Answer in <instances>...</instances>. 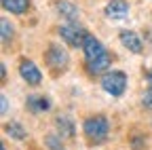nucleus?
<instances>
[{
  "instance_id": "f257e3e1",
  "label": "nucleus",
  "mask_w": 152,
  "mask_h": 150,
  "mask_svg": "<svg viewBox=\"0 0 152 150\" xmlns=\"http://www.w3.org/2000/svg\"><path fill=\"white\" fill-rule=\"evenodd\" d=\"M83 131H85V135H87L91 142H102V140L108 138L110 125H108L106 116H93V119H87V121H85Z\"/></svg>"
},
{
  "instance_id": "f03ea898",
  "label": "nucleus",
  "mask_w": 152,
  "mask_h": 150,
  "mask_svg": "<svg viewBox=\"0 0 152 150\" xmlns=\"http://www.w3.org/2000/svg\"><path fill=\"white\" fill-rule=\"evenodd\" d=\"M102 87L106 93H110V95L118 97L125 93V87H127V76L125 72H108L106 76L102 78Z\"/></svg>"
},
{
  "instance_id": "7ed1b4c3",
  "label": "nucleus",
  "mask_w": 152,
  "mask_h": 150,
  "mask_svg": "<svg viewBox=\"0 0 152 150\" xmlns=\"http://www.w3.org/2000/svg\"><path fill=\"white\" fill-rule=\"evenodd\" d=\"M59 36L66 40V45H70V47H76V49H83V45H85V38H87V32L83 30V28H78V26H74V23H66V26H61L59 30Z\"/></svg>"
},
{
  "instance_id": "20e7f679",
  "label": "nucleus",
  "mask_w": 152,
  "mask_h": 150,
  "mask_svg": "<svg viewBox=\"0 0 152 150\" xmlns=\"http://www.w3.org/2000/svg\"><path fill=\"white\" fill-rule=\"evenodd\" d=\"M70 57H68V51L59 45H51L49 51H47V64L53 68V70H64L68 66Z\"/></svg>"
},
{
  "instance_id": "39448f33",
  "label": "nucleus",
  "mask_w": 152,
  "mask_h": 150,
  "mask_svg": "<svg viewBox=\"0 0 152 150\" xmlns=\"http://www.w3.org/2000/svg\"><path fill=\"white\" fill-rule=\"evenodd\" d=\"M83 51H85V57L87 61H95V59H99L102 55H106L108 51L104 49V45L95 38V36L87 34V38H85V45H83Z\"/></svg>"
},
{
  "instance_id": "423d86ee",
  "label": "nucleus",
  "mask_w": 152,
  "mask_h": 150,
  "mask_svg": "<svg viewBox=\"0 0 152 150\" xmlns=\"http://www.w3.org/2000/svg\"><path fill=\"white\" fill-rule=\"evenodd\" d=\"M19 74H21V78H23L26 83H30V85H40V80H42L40 70L36 68V64H32V61H28V59L19 64Z\"/></svg>"
},
{
  "instance_id": "0eeeda50",
  "label": "nucleus",
  "mask_w": 152,
  "mask_h": 150,
  "mask_svg": "<svg viewBox=\"0 0 152 150\" xmlns=\"http://www.w3.org/2000/svg\"><path fill=\"white\" fill-rule=\"evenodd\" d=\"M127 13H129L127 0H110V2L106 4V15L112 17V19H123Z\"/></svg>"
},
{
  "instance_id": "6e6552de",
  "label": "nucleus",
  "mask_w": 152,
  "mask_h": 150,
  "mask_svg": "<svg viewBox=\"0 0 152 150\" xmlns=\"http://www.w3.org/2000/svg\"><path fill=\"white\" fill-rule=\"evenodd\" d=\"M121 42L131 51V53H142V40H140V36L135 32H131V30H123L121 32Z\"/></svg>"
},
{
  "instance_id": "1a4fd4ad",
  "label": "nucleus",
  "mask_w": 152,
  "mask_h": 150,
  "mask_svg": "<svg viewBox=\"0 0 152 150\" xmlns=\"http://www.w3.org/2000/svg\"><path fill=\"white\" fill-rule=\"evenodd\" d=\"M26 104H28V110L34 112V114H40V112H45V110L51 108V102L45 95H28V102Z\"/></svg>"
},
{
  "instance_id": "9d476101",
  "label": "nucleus",
  "mask_w": 152,
  "mask_h": 150,
  "mask_svg": "<svg viewBox=\"0 0 152 150\" xmlns=\"http://www.w3.org/2000/svg\"><path fill=\"white\" fill-rule=\"evenodd\" d=\"M30 7V0H2V9L17 13V15H23Z\"/></svg>"
},
{
  "instance_id": "9b49d317",
  "label": "nucleus",
  "mask_w": 152,
  "mask_h": 150,
  "mask_svg": "<svg viewBox=\"0 0 152 150\" xmlns=\"http://www.w3.org/2000/svg\"><path fill=\"white\" fill-rule=\"evenodd\" d=\"M57 9H59V13L66 17L68 21H76V19H78V9H76L72 2H68V0L57 2Z\"/></svg>"
},
{
  "instance_id": "f8f14e48",
  "label": "nucleus",
  "mask_w": 152,
  "mask_h": 150,
  "mask_svg": "<svg viewBox=\"0 0 152 150\" xmlns=\"http://www.w3.org/2000/svg\"><path fill=\"white\" fill-rule=\"evenodd\" d=\"M110 55L106 53V55H102L99 59H95V61H87V70L91 72V74H99V72H104L108 66H110Z\"/></svg>"
},
{
  "instance_id": "ddd939ff",
  "label": "nucleus",
  "mask_w": 152,
  "mask_h": 150,
  "mask_svg": "<svg viewBox=\"0 0 152 150\" xmlns=\"http://www.w3.org/2000/svg\"><path fill=\"white\" fill-rule=\"evenodd\" d=\"M4 129H7V133H9L11 138H15V140H26V138H28V131L19 125V123H9Z\"/></svg>"
},
{
  "instance_id": "4468645a",
  "label": "nucleus",
  "mask_w": 152,
  "mask_h": 150,
  "mask_svg": "<svg viewBox=\"0 0 152 150\" xmlns=\"http://www.w3.org/2000/svg\"><path fill=\"white\" fill-rule=\"evenodd\" d=\"M57 127L61 129L59 135H72V133H74V125L70 123L68 116H59V119H57Z\"/></svg>"
},
{
  "instance_id": "2eb2a0df",
  "label": "nucleus",
  "mask_w": 152,
  "mask_h": 150,
  "mask_svg": "<svg viewBox=\"0 0 152 150\" xmlns=\"http://www.w3.org/2000/svg\"><path fill=\"white\" fill-rule=\"evenodd\" d=\"M0 28H2V42H9L13 38V26L9 23V19L0 21Z\"/></svg>"
},
{
  "instance_id": "dca6fc26",
  "label": "nucleus",
  "mask_w": 152,
  "mask_h": 150,
  "mask_svg": "<svg viewBox=\"0 0 152 150\" xmlns=\"http://www.w3.org/2000/svg\"><path fill=\"white\" fill-rule=\"evenodd\" d=\"M47 144L51 146V150H64V146H61V142H59V140H57L55 135H49V138H47Z\"/></svg>"
},
{
  "instance_id": "f3484780",
  "label": "nucleus",
  "mask_w": 152,
  "mask_h": 150,
  "mask_svg": "<svg viewBox=\"0 0 152 150\" xmlns=\"http://www.w3.org/2000/svg\"><path fill=\"white\" fill-rule=\"evenodd\" d=\"M142 104H144L146 108H152V89H148V91L144 93V100H142Z\"/></svg>"
},
{
  "instance_id": "a211bd4d",
  "label": "nucleus",
  "mask_w": 152,
  "mask_h": 150,
  "mask_svg": "<svg viewBox=\"0 0 152 150\" xmlns=\"http://www.w3.org/2000/svg\"><path fill=\"white\" fill-rule=\"evenodd\" d=\"M0 100H2V114H7V110H9V104H7V95H4V93L0 95Z\"/></svg>"
},
{
  "instance_id": "6ab92c4d",
  "label": "nucleus",
  "mask_w": 152,
  "mask_h": 150,
  "mask_svg": "<svg viewBox=\"0 0 152 150\" xmlns=\"http://www.w3.org/2000/svg\"><path fill=\"white\" fill-rule=\"evenodd\" d=\"M148 78H150V83H152V72H148Z\"/></svg>"
},
{
  "instance_id": "aec40b11",
  "label": "nucleus",
  "mask_w": 152,
  "mask_h": 150,
  "mask_svg": "<svg viewBox=\"0 0 152 150\" xmlns=\"http://www.w3.org/2000/svg\"><path fill=\"white\" fill-rule=\"evenodd\" d=\"M0 150H7V148H4V146H2V148H0Z\"/></svg>"
}]
</instances>
